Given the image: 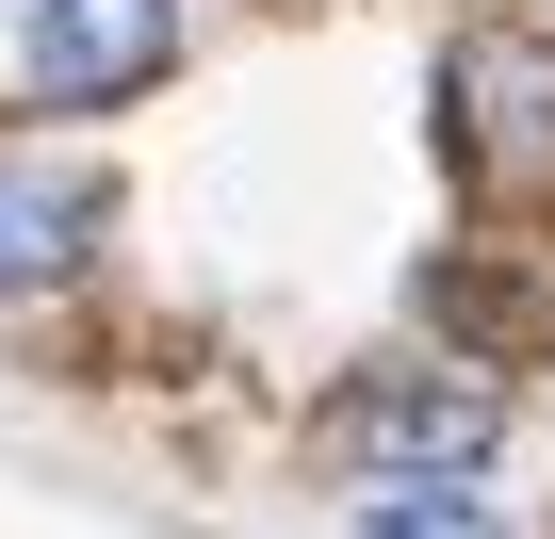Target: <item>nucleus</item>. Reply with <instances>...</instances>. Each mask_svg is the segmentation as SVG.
Returning <instances> with one entry per match:
<instances>
[{
  "label": "nucleus",
  "instance_id": "1",
  "mask_svg": "<svg viewBox=\"0 0 555 539\" xmlns=\"http://www.w3.org/2000/svg\"><path fill=\"white\" fill-rule=\"evenodd\" d=\"M441 131H457V180L539 229L555 213V17H522V0H474L457 50H441Z\"/></svg>",
  "mask_w": 555,
  "mask_h": 539
},
{
  "label": "nucleus",
  "instance_id": "2",
  "mask_svg": "<svg viewBox=\"0 0 555 539\" xmlns=\"http://www.w3.org/2000/svg\"><path fill=\"white\" fill-rule=\"evenodd\" d=\"M17 82H34L50 115L164 99V82H180V0H34V34H17Z\"/></svg>",
  "mask_w": 555,
  "mask_h": 539
},
{
  "label": "nucleus",
  "instance_id": "3",
  "mask_svg": "<svg viewBox=\"0 0 555 539\" xmlns=\"http://www.w3.org/2000/svg\"><path fill=\"white\" fill-rule=\"evenodd\" d=\"M327 441L360 458V490H409V474H490L506 409L490 393H441V376H344L327 393Z\"/></svg>",
  "mask_w": 555,
  "mask_h": 539
},
{
  "label": "nucleus",
  "instance_id": "4",
  "mask_svg": "<svg viewBox=\"0 0 555 539\" xmlns=\"http://www.w3.org/2000/svg\"><path fill=\"white\" fill-rule=\"evenodd\" d=\"M99 229H115V180H99V164H66V147H34V131H0V295L82 279Z\"/></svg>",
  "mask_w": 555,
  "mask_h": 539
},
{
  "label": "nucleus",
  "instance_id": "5",
  "mask_svg": "<svg viewBox=\"0 0 555 539\" xmlns=\"http://www.w3.org/2000/svg\"><path fill=\"white\" fill-rule=\"evenodd\" d=\"M409 311H425V328H457V344H490V360H522V344H539V295L474 279V261H425V279H409Z\"/></svg>",
  "mask_w": 555,
  "mask_h": 539
},
{
  "label": "nucleus",
  "instance_id": "6",
  "mask_svg": "<svg viewBox=\"0 0 555 539\" xmlns=\"http://www.w3.org/2000/svg\"><path fill=\"white\" fill-rule=\"evenodd\" d=\"M360 539H506V506L474 474H409V490H360Z\"/></svg>",
  "mask_w": 555,
  "mask_h": 539
}]
</instances>
